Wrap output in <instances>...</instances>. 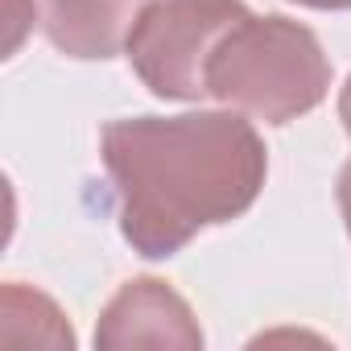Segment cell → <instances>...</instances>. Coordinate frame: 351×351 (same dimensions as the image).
Segmentation results:
<instances>
[{"label":"cell","mask_w":351,"mask_h":351,"mask_svg":"<svg viewBox=\"0 0 351 351\" xmlns=\"http://www.w3.org/2000/svg\"><path fill=\"white\" fill-rule=\"evenodd\" d=\"M0 318H5L0 335H9L13 326L25 322V330L13 343H42V347H66V351L75 347V330H71L66 314L42 289H29L21 281H9L5 293H0Z\"/></svg>","instance_id":"8992f818"},{"label":"cell","mask_w":351,"mask_h":351,"mask_svg":"<svg viewBox=\"0 0 351 351\" xmlns=\"http://www.w3.org/2000/svg\"><path fill=\"white\" fill-rule=\"evenodd\" d=\"M149 0H42L50 46L75 62H108L128 46V34Z\"/></svg>","instance_id":"5b68a950"},{"label":"cell","mask_w":351,"mask_h":351,"mask_svg":"<svg viewBox=\"0 0 351 351\" xmlns=\"http://www.w3.org/2000/svg\"><path fill=\"white\" fill-rule=\"evenodd\" d=\"M293 5H302V9H318V13H347V9H351V0H293Z\"/></svg>","instance_id":"ba28073f"},{"label":"cell","mask_w":351,"mask_h":351,"mask_svg":"<svg viewBox=\"0 0 351 351\" xmlns=\"http://www.w3.org/2000/svg\"><path fill=\"white\" fill-rule=\"evenodd\" d=\"M99 157L120 236L145 261H169L199 232L240 219L269 178V149L236 108L112 120L99 132Z\"/></svg>","instance_id":"6da1fadb"},{"label":"cell","mask_w":351,"mask_h":351,"mask_svg":"<svg viewBox=\"0 0 351 351\" xmlns=\"http://www.w3.org/2000/svg\"><path fill=\"white\" fill-rule=\"evenodd\" d=\"M252 17L244 0H149L124 58L157 99H207V62L219 42Z\"/></svg>","instance_id":"3957f363"},{"label":"cell","mask_w":351,"mask_h":351,"mask_svg":"<svg viewBox=\"0 0 351 351\" xmlns=\"http://www.w3.org/2000/svg\"><path fill=\"white\" fill-rule=\"evenodd\" d=\"M99 351H132V347H173L199 351L203 326L191 302L161 277H132L116 289L95 322Z\"/></svg>","instance_id":"277c9868"},{"label":"cell","mask_w":351,"mask_h":351,"mask_svg":"<svg viewBox=\"0 0 351 351\" xmlns=\"http://www.w3.org/2000/svg\"><path fill=\"white\" fill-rule=\"evenodd\" d=\"M339 120H343V128H347V136H351V75H347V83H343V91H339Z\"/></svg>","instance_id":"9c48e42d"},{"label":"cell","mask_w":351,"mask_h":351,"mask_svg":"<svg viewBox=\"0 0 351 351\" xmlns=\"http://www.w3.org/2000/svg\"><path fill=\"white\" fill-rule=\"evenodd\" d=\"M335 199H339V211H343V228L351 236V161L339 169V186H335Z\"/></svg>","instance_id":"52a82bcc"},{"label":"cell","mask_w":351,"mask_h":351,"mask_svg":"<svg viewBox=\"0 0 351 351\" xmlns=\"http://www.w3.org/2000/svg\"><path fill=\"white\" fill-rule=\"evenodd\" d=\"M207 95L265 124H289L330 95L314 29L289 17H244L207 62Z\"/></svg>","instance_id":"7a4b0ae2"}]
</instances>
